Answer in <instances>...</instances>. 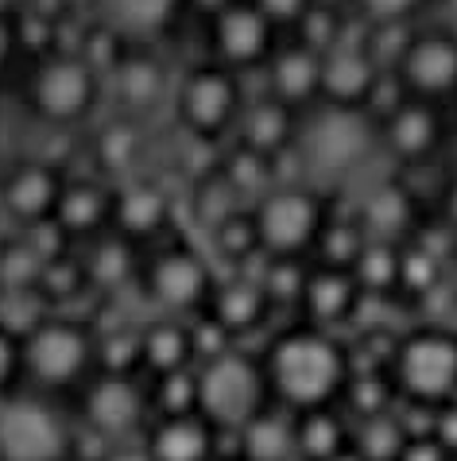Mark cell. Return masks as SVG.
<instances>
[{
    "mask_svg": "<svg viewBox=\"0 0 457 461\" xmlns=\"http://www.w3.org/2000/svg\"><path fill=\"white\" fill-rule=\"evenodd\" d=\"M264 373H268L275 403L299 415L334 407L337 395H345L353 380V357L329 330L299 326L268 345Z\"/></svg>",
    "mask_w": 457,
    "mask_h": 461,
    "instance_id": "1",
    "label": "cell"
},
{
    "mask_svg": "<svg viewBox=\"0 0 457 461\" xmlns=\"http://www.w3.org/2000/svg\"><path fill=\"white\" fill-rule=\"evenodd\" d=\"M268 407H275V395L264 373V357L233 349L221 361L198 368V415L213 430H245Z\"/></svg>",
    "mask_w": 457,
    "mask_h": 461,
    "instance_id": "2",
    "label": "cell"
},
{
    "mask_svg": "<svg viewBox=\"0 0 457 461\" xmlns=\"http://www.w3.org/2000/svg\"><path fill=\"white\" fill-rule=\"evenodd\" d=\"M260 245L275 260H302L310 249H318L322 229L329 225V202L307 183H279L256 206Z\"/></svg>",
    "mask_w": 457,
    "mask_h": 461,
    "instance_id": "3",
    "label": "cell"
},
{
    "mask_svg": "<svg viewBox=\"0 0 457 461\" xmlns=\"http://www.w3.org/2000/svg\"><path fill=\"white\" fill-rule=\"evenodd\" d=\"M391 380L415 407H446L457 400V334L442 326H418L396 341Z\"/></svg>",
    "mask_w": 457,
    "mask_h": 461,
    "instance_id": "4",
    "label": "cell"
},
{
    "mask_svg": "<svg viewBox=\"0 0 457 461\" xmlns=\"http://www.w3.org/2000/svg\"><path fill=\"white\" fill-rule=\"evenodd\" d=\"M376 144V124L368 121V113H349V109H329L314 117L299 132L295 156L302 159V167L314 171L318 178L341 183L364 163V156Z\"/></svg>",
    "mask_w": 457,
    "mask_h": 461,
    "instance_id": "5",
    "label": "cell"
},
{
    "mask_svg": "<svg viewBox=\"0 0 457 461\" xmlns=\"http://www.w3.org/2000/svg\"><path fill=\"white\" fill-rule=\"evenodd\" d=\"M245 113V86L240 74L221 62H202L179 86V121L190 128L194 140H221L233 132Z\"/></svg>",
    "mask_w": 457,
    "mask_h": 461,
    "instance_id": "6",
    "label": "cell"
},
{
    "mask_svg": "<svg viewBox=\"0 0 457 461\" xmlns=\"http://www.w3.org/2000/svg\"><path fill=\"white\" fill-rule=\"evenodd\" d=\"M94 357L90 330L70 318H40L23 334V373L43 388H70Z\"/></svg>",
    "mask_w": 457,
    "mask_h": 461,
    "instance_id": "7",
    "label": "cell"
},
{
    "mask_svg": "<svg viewBox=\"0 0 457 461\" xmlns=\"http://www.w3.org/2000/svg\"><path fill=\"white\" fill-rule=\"evenodd\" d=\"M403 94L430 105L457 101V32L453 28H418L408 55L396 67Z\"/></svg>",
    "mask_w": 457,
    "mask_h": 461,
    "instance_id": "8",
    "label": "cell"
},
{
    "mask_svg": "<svg viewBox=\"0 0 457 461\" xmlns=\"http://www.w3.org/2000/svg\"><path fill=\"white\" fill-rule=\"evenodd\" d=\"M275 23L256 8V0H228L213 16V62L245 74L272 62Z\"/></svg>",
    "mask_w": 457,
    "mask_h": 461,
    "instance_id": "9",
    "label": "cell"
},
{
    "mask_svg": "<svg viewBox=\"0 0 457 461\" xmlns=\"http://www.w3.org/2000/svg\"><path fill=\"white\" fill-rule=\"evenodd\" d=\"M97 74L78 55H55L31 82V105L47 124H74L94 109Z\"/></svg>",
    "mask_w": 457,
    "mask_h": 461,
    "instance_id": "10",
    "label": "cell"
},
{
    "mask_svg": "<svg viewBox=\"0 0 457 461\" xmlns=\"http://www.w3.org/2000/svg\"><path fill=\"white\" fill-rule=\"evenodd\" d=\"M70 438L58 415L35 400L0 407V461H62Z\"/></svg>",
    "mask_w": 457,
    "mask_h": 461,
    "instance_id": "11",
    "label": "cell"
},
{
    "mask_svg": "<svg viewBox=\"0 0 457 461\" xmlns=\"http://www.w3.org/2000/svg\"><path fill=\"white\" fill-rule=\"evenodd\" d=\"M148 291L159 311L171 314H202L213 299V276L210 264L194 249H167L148 267Z\"/></svg>",
    "mask_w": 457,
    "mask_h": 461,
    "instance_id": "12",
    "label": "cell"
},
{
    "mask_svg": "<svg viewBox=\"0 0 457 461\" xmlns=\"http://www.w3.org/2000/svg\"><path fill=\"white\" fill-rule=\"evenodd\" d=\"M380 144L391 159H399L403 167H423L442 151L446 144V117H442V105H430V101H399L388 117H380Z\"/></svg>",
    "mask_w": 457,
    "mask_h": 461,
    "instance_id": "13",
    "label": "cell"
},
{
    "mask_svg": "<svg viewBox=\"0 0 457 461\" xmlns=\"http://www.w3.org/2000/svg\"><path fill=\"white\" fill-rule=\"evenodd\" d=\"M384 78L388 74L368 59L364 43H337L322 55V105L368 113Z\"/></svg>",
    "mask_w": 457,
    "mask_h": 461,
    "instance_id": "14",
    "label": "cell"
},
{
    "mask_svg": "<svg viewBox=\"0 0 457 461\" xmlns=\"http://www.w3.org/2000/svg\"><path fill=\"white\" fill-rule=\"evenodd\" d=\"M144 411L148 400L136 376H101L85 392V427L101 430L109 442L132 438V430L144 422Z\"/></svg>",
    "mask_w": 457,
    "mask_h": 461,
    "instance_id": "15",
    "label": "cell"
},
{
    "mask_svg": "<svg viewBox=\"0 0 457 461\" xmlns=\"http://www.w3.org/2000/svg\"><path fill=\"white\" fill-rule=\"evenodd\" d=\"M62 178L50 163H20L12 167L8 178L0 183V202H4L8 217H16L20 225H40L47 217L58 213L62 202Z\"/></svg>",
    "mask_w": 457,
    "mask_h": 461,
    "instance_id": "16",
    "label": "cell"
},
{
    "mask_svg": "<svg viewBox=\"0 0 457 461\" xmlns=\"http://www.w3.org/2000/svg\"><path fill=\"white\" fill-rule=\"evenodd\" d=\"M361 299H364V291L349 267L318 264V267H310L299 306L307 311V326L329 330V326L349 322V318L361 311Z\"/></svg>",
    "mask_w": 457,
    "mask_h": 461,
    "instance_id": "17",
    "label": "cell"
},
{
    "mask_svg": "<svg viewBox=\"0 0 457 461\" xmlns=\"http://www.w3.org/2000/svg\"><path fill=\"white\" fill-rule=\"evenodd\" d=\"M299 109L283 105L279 97H260L245 105L240 113V124H237V144L256 151V156H268V159H283L287 151H295L299 144Z\"/></svg>",
    "mask_w": 457,
    "mask_h": 461,
    "instance_id": "18",
    "label": "cell"
},
{
    "mask_svg": "<svg viewBox=\"0 0 457 461\" xmlns=\"http://www.w3.org/2000/svg\"><path fill=\"white\" fill-rule=\"evenodd\" d=\"M361 225L368 240H388V245H399V240H411L423 221H418V198L411 194L408 183L391 178V183H380L372 194L361 202Z\"/></svg>",
    "mask_w": 457,
    "mask_h": 461,
    "instance_id": "19",
    "label": "cell"
},
{
    "mask_svg": "<svg viewBox=\"0 0 457 461\" xmlns=\"http://www.w3.org/2000/svg\"><path fill=\"white\" fill-rule=\"evenodd\" d=\"M268 94L291 109L322 101V55L307 43H291L268 62Z\"/></svg>",
    "mask_w": 457,
    "mask_h": 461,
    "instance_id": "20",
    "label": "cell"
},
{
    "mask_svg": "<svg viewBox=\"0 0 457 461\" xmlns=\"http://www.w3.org/2000/svg\"><path fill=\"white\" fill-rule=\"evenodd\" d=\"M148 450L156 461H218V430L202 415L159 419Z\"/></svg>",
    "mask_w": 457,
    "mask_h": 461,
    "instance_id": "21",
    "label": "cell"
},
{
    "mask_svg": "<svg viewBox=\"0 0 457 461\" xmlns=\"http://www.w3.org/2000/svg\"><path fill=\"white\" fill-rule=\"evenodd\" d=\"M206 311L218 318L233 338H245L268 318L272 299H268V291H264V284H256V279L233 276V279H225L221 287H213V299H210Z\"/></svg>",
    "mask_w": 457,
    "mask_h": 461,
    "instance_id": "22",
    "label": "cell"
},
{
    "mask_svg": "<svg viewBox=\"0 0 457 461\" xmlns=\"http://www.w3.org/2000/svg\"><path fill=\"white\" fill-rule=\"evenodd\" d=\"M167 221H171V198L163 194L156 183L124 186L121 194L112 198V225L129 240L156 237L159 229H167Z\"/></svg>",
    "mask_w": 457,
    "mask_h": 461,
    "instance_id": "23",
    "label": "cell"
},
{
    "mask_svg": "<svg viewBox=\"0 0 457 461\" xmlns=\"http://www.w3.org/2000/svg\"><path fill=\"white\" fill-rule=\"evenodd\" d=\"M240 457L245 461H299L295 411L275 403L260 419H252L240 430Z\"/></svg>",
    "mask_w": 457,
    "mask_h": 461,
    "instance_id": "24",
    "label": "cell"
},
{
    "mask_svg": "<svg viewBox=\"0 0 457 461\" xmlns=\"http://www.w3.org/2000/svg\"><path fill=\"white\" fill-rule=\"evenodd\" d=\"M183 0H101V23L121 40H159Z\"/></svg>",
    "mask_w": 457,
    "mask_h": 461,
    "instance_id": "25",
    "label": "cell"
},
{
    "mask_svg": "<svg viewBox=\"0 0 457 461\" xmlns=\"http://www.w3.org/2000/svg\"><path fill=\"white\" fill-rule=\"evenodd\" d=\"M112 198L109 190H101L97 183H74L62 190V202H58V225L74 237H94L101 233L109 221H112Z\"/></svg>",
    "mask_w": 457,
    "mask_h": 461,
    "instance_id": "26",
    "label": "cell"
},
{
    "mask_svg": "<svg viewBox=\"0 0 457 461\" xmlns=\"http://www.w3.org/2000/svg\"><path fill=\"white\" fill-rule=\"evenodd\" d=\"M194 361V345H190V326L175 318H159L144 330V368L151 376H175L186 373Z\"/></svg>",
    "mask_w": 457,
    "mask_h": 461,
    "instance_id": "27",
    "label": "cell"
},
{
    "mask_svg": "<svg viewBox=\"0 0 457 461\" xmlns=\"http://www.w3.org/2000/svg\"><path fill=\"white\" fill-rule=\"evenodd\" d=\"M295 434H299V461H334L337 454H345L353 446L345 419H341L334 407L299 411Z\"/></svg>",
    "mask_w": 457,
    "mask_h": 461,
    "instance_id": "28",
    "label": "cell"
},
{
    "mask_svg": "<svg viewBox=\"0 0 457 461\" xmlns=\"http://www.w3.org/2000/svg\"><path fill=\"white\" fill-rule=\"evenodd\" d=\"M112 78H117V97L124 101V109H136V113L159 105L163 89H167V70L151 55H129Z\"/></svg>",
    "mask_w": 457,
    "mask_h": 461,
    "instance_id": "29",
    "label": "cell"
},
{
    "mask_svg": "<svg viewBox=\"0 0 457 461\" xmlns=\"http://www.w3.org/2000/svg\"><path fill=\"white\" fill-rule=\"evenodd\" d=\"M218 171L228 178V186L240 194L245 206H256V202L268 194V190L279 186V175H275V159L268 156H256V151L248 148H233V156L218 163Z\"/></svg>",
    "mask_w": 457,
    "mask_h": 461,
    "instance_id": "30",
    "label": "cell"
},
{
    "mask_svg": "<svg viewBox=\"0 0 457 461\" xmlns=\"http://www.w3.org/2000/svg\"><path fill=\"white\" fill-rule=\"evenodd\" d=\"M210 245L221 260L233 264L237 272L256 260V256L264 252V245H260V229H256V213H252V206L237 210L233 217H225V221L210 233Z\"/></svg>",
    "mask_w": 457,
    "mask_h": 461,
    "instance_id": "31",
    "label": "cell"
},
{
    "mask_svg": "<svg viewBox=\"0 0 457 461\" xmlns=\"http://www.w3.org/2000/svg\"><path fill=\"white\" fill-rule=\"evenodd\" d=\"M399 272H403V249L388 245V240H368L361 260L353 264V276L364 294H391L399 291Z\"/></svg>",
    "mask_w": 457,
    "mask_h": 461,
    "instance_id": "32",
    "label": "cell"
},
{
    "mask_svg": "<svg viewBox=\"0 0 457 461\" xmlns=\"http://www.w3.org/2000/svg\"><path fill=\"white\" fill-rule=\"evenodd\" d=\"M136 276V252H132V240L129 237H105L97 240V249L90 252V260H85V279L97 287H124L129 279Z\"/></svg>",
    "mask_w": 457,
    "mask_h": 461,
    "instance_id": "33",
    "label": "cell"
},
{
    "mask_svg": "<svg viewBox=\"0 0 457 461\" xmlns=\"http://www.w3.org/2000/svg\"><path fill=\"white\" fill-rule=\"evenodd\" d=\"M364 245H368V233H364L361 217H329V225L322 229V240H318V264L349 267L353 272Z\"/></svg>",
    "mask_w": 457,
    "mask_h": 461,
    "instance_id": "34",
    "label": "cell"
},
{
    "mask_svg": "<svg viewBox=\"0 0 457 461\" xmlns=\"http://www.w3.org/2000/svg\"><path fill=\"white\" fill-rule=\"evenodd\" d=\"M237 210H245V202L233 186H228V178L213 167L206 178H198V190H194V221L206 225L210 233L218 229L225 217H233Z\"/></svg>",
    "mask_w": 457,
    "mask_h": 461,
    "instance_id": "35",
    "label": "cell"
},
{
    "mask_svg": "<svg viewBox=\"0 0 457 461\" xmlns=\"http://www.w3.org/2000/svg\"><path fill=\"white\" fill-rule=\"evenodd\" d=\"M353 446L368 457V461H399L403 446H408V427L391 415H376V419H361Z\"/></svg>",
    "mask_w": 457,
    "mask_h": 461,
    "instance_id": "36",
    "label": "cell"
},
{
    "mask_svg": "<svg viewBox=\"0 0 457 461\" xmlns=\"http://www.w3.org/2000/svg\"><path fill=\"white\" fill-rule=\"evenodd\" d=\"M97 357L105 365V376H136V368H144V334L139 330H109L97 345Z\"/></svg>",
    "mask_w": 457,
    "mask_h": 461,
    "instance_id": "37",
    "label": "cell"
},
{
    "mask_svg": "<svg viewBox=\"0 0 457 461\" xmlns=\"http://www.w3.org/2000/svg\"><path fill=\"white\" fill-rule=\"evenodd\" d=\"M156 403H159L163 419L198 415V373L194 368L175 373V376H159L156 380Z\"/></svg>",
    "mask_w": 457,
    "mask_h": 461,
    "instance_id": "38",
    "label": "cell"
},
{
    "mask_svg": "<svg viewBox=\"0 0 457 461\" xmlns=\"http://www.w3.org/2000/svg\"><path fill=\"white\" fill-rule=\"evenodd\" d=\"M43 260L35 256L28 245H8L4 252H0V287L4 291H28V287H40V279H43Z\"/></svg>",
    "mask_w": 457,
    "mask_h": 461,
    "instance_id": "39",
    "label": "cell"
},
{
    "mask_svg": "<svg viewBox=\"0 0 457 461\" xmlns=\"http://www.w3.org/2000/svg\"><path fill=\"white\" fill-rule=\"evenodd\" d=\"M233 341H237V338L228 334V330H225L210 311H202V314L190 318V345H194L198 368L210 365V361H221L225 353H233V349H237Z\"/></svg>",
    "mask_w": 457,
    "mask_h": 461,
    "instance_id": "40",
    "label": "cell"
},
{
    "mask_svg": "<svg viewBox=\"0 0 457 461\" xmlns=\"http://www.w3.org/2000/svg\"><path fill=\"white\" fill-rule=\"evenodd\" d=\"M442 284V256L426 252L423 245H411L403 249V272H399V291L408 294H426L430 287Z\"/></svg>",
    "mask_w": 457,
    "mask_h": 461,
    "instance_id": "41",
    "label": "cell"
},
{
    "mask_svg": "<svg viewBox=\"0 0 457 461\" xmlns=\"http://www.w3.org/2000/svg\"><path fill=\"white\" fill-rule=\"evenodd\" d=\"M139 156V132L132 124H109L105 132L97 136V159L105 171H129Z\"/></svg>",
    "mask_w": 457,
    "mask_h": 461,
    "instance_id": "42",
    "label": "cell"
},
{
    "mask_svg": "<svg viewBox=\"0 0 457 461\" xmlns=\"http://www.w3.org/2000/svg\"><path fill=\"white\" fill-rule=\"evenodd\" d=\"M78 59L90 67L94 74H101V70H112L117 74V67L129 55H124V40L112 28H94V32H85V40H82V47H78Z\"/></svg>",
    "mask_w": 457,
    "mask_h": 461,
    "instance_id": "43",
    "label": "cell"
},
{
    "mask_svg": "<svg viewBox=\"0 0 457 461\" xmlns=\"http://www.w3.org/2000/svg\"><path fill=\"white\" fill-rule=\"evenodd\" d=\"M307 267L299 260H275L268 256V267H264V291H268L272 303H299L302 299V287H307Z\"/></svg>",
    "mask_w": 457,
    "mask_h": 461,
    "instance_id": "44",
    "label": "cell"
},
{
    "mask_svg": "<svg viewBox=\"0 0 457 461\" xmlns=\"http://www.w3.org/2000/svg\"><path fill=\"white\" fill-rule=\"evenodd\" d=\"M82 279H85V267H78V260H70V256H62V260H50L43 267L40 291L47 299H70V294H78Z\"/></svg>",
    "mask_w": 457,
    "mask_h": 461,
    "instance_id": "45",
    "label": "cell"
},
{
    "mask_svg": "<svg viewBox=\"0 0 457 461\" xmlns=\"http://www.w3.org/2000/svg\"><path fill=\"white\" fill-rule=\"evenodd\" d=\"M23 245L40 256L43 264H50V260H62V256H67L70 233L58 225V217H47V221H40V225H28V237H23Z\"/></svg>",
    "mask_w": 457,
    "mask_h": 461,
    "instance_id": "46",
    "label": "cell"
},
{
    "mask_svg": "<svg viewBox=\"0 0 457 461\" xmlns=\"http://www.w3.org/2000/svg\"><path fill=\"white\" fill-rule=\"evenodd\" d=\"M426 0H357L368 23H411Z\"/></svg>",
    "mask_w": 457,
    "mask_h": 461,
    "instance_id": "47",
    "label": "cell"
},
{
    "mask_svg": "<svg viewBox=\"0 0 457 461\" xmlns=\"http://www.w3.org/2000/svg\"><path fill=\"white\" fill-rule=\"evenodd\" d=\"M20 373H23V341H16L8 326H0V395L20 380Z\"/></svg>",
    "mask_w": 457,
    "mask_h": 461,
    "instance_id": "48",
    "label": "cell"
},
{
    "mask_svg": "<svg viewBox=\"0 0 457 461\" xmlns=\"http://www.w3.org/2000/svg\"><path fill=\"white\" fill-rule=\"evenodd\" d=\"M310 5H314V0H256V8L275 23V32L287 28V23H295V28H299L302 16L310 12Z\"/></svg>",
    "mask_w": 457,
    "mask_h": 461,
    "instance_id": "49",
    "label": "cell"
},
{
    "mask_svg": "<svg viewBox=\"0 0 457 461\" xmlns=\"http://www.w3.org/2000/svg\"><path fill=\"white\" fill-rule=\"evenodd\" d=\"M430 434H435L442 450L457 461V400L446 407H435V427H430Z\"/></svg>",
    "mask_w": 457,
    "mask_h": 461,
    "instance_id": "50",
    "label": "cell"
},
{
    "mask_svg": "<svg viewBox=\"0 0 457 461\" xmlns=\"http://www.w3.org/2000/svg\"><path fill=\"white\" fill-rule=\"evenodd\" d=\"M399 461H453V457L442 450L435 434H415V438H408V446H403Z\"/></svg>",
    "mask_w": 457,
    "mask_h": 461,
    "instance_id": "51",
    "label": "cell"
},
{
    "mask_svg": "<svg viewBox=\"0 0 457 461\" xmlns=\"http://www.w3.org/2000/svg\"><path fill=\"white\" fill-rule=\"evenodd\" d=\"M442 221H446L453 233H457V163L446 171V183H442Z\"/></svg>",
    "mask_w": 457,
    "mask_h": 461,
    "instance_id": "52",
    "label": "cell"
},
{
    "mask_svg": "<svg viewBox=\"0 0 457 461\" xmlns=\"http://www.w3.org/2000/svg\"><path fill=\"white\" fill-rule=\"evenodd\" d=\"M20 43H16V28L0 16V74H4V67H8V59H12V50H16Z\"/></svg>",
    "mask_w": 457,
    "mask_h": 461,
    "instance_id": "53",
    "label": "cell"
},
{
    "mask_svg": "<svg viewBox=\"0 0 457 461\" xmlns=\"http://www.w3.org/2000/svg\"><path fill=\"white\" fill-rule=\"evenodd\" d=\"M105 461H156L148 446H112V454Z\"/></svg>",
    "mask_w": 457,
    "mask_h": 461,
    "instance_id": "54",
    "label": "cell"
},
{
    "mask_svg": "<svg viewBox=\"0 0 457 461\" xmlns=\"http://www.w3.org/2000/svg\"><path fill=\"white\" fill-rule=\"evenodd\" d=\"M334 461H368V457H364V454L357 450V446H349V450H345V454H337Z\"/></svg>",
    "mask_w": 457,
    "mask_h": 461,
    "instance_id": "55",
    "label": "cell"
},
{
    "mask_svg": "<svg viewBox=\"0 0 457 461\" xmlns=\"http://www.w3.org/2000/svg\"><path fill=\"white\" fill-rule=\"evenodd\" d=\"M450 128H453V132H457V101H453V105H450Z\"/></svg>",
    "mask_w": 457,
    "mask_h": 461,
    "instance_id": "56",
    "label": "cell"
},
{
    "mask_svg": "<svg viewBox=\"0 0 457 461\" xmlns=\"http://www.w3.org/2000/svg\"><path fill=\"white\" fill-rule=\"evenodd\" d=\"M314 5H322V8H341V0H314Z\"/></svg>",
    "mask_w": 457,
    "mask_h": 461,
    "instance_id": "57",
    "label": "cell"
},
{
    "mask_svg": "<svg viewBox=\"0 0 457 461\" xmlns=\"http://www.w3.org/2000/svg\"><path fill=\"white\" fill-rule=\"evenodd\" d=\"M218 461H245V457H218Z\"/></svg>",
    "mask_w": 457,
    "mask_h": 461,
    "instance_id": "58",
    "label": "cell"
}]
</instances>
